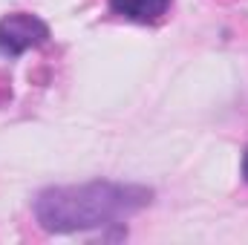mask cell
<instances>
[{"instance_id":"obj_3","label":"cell","mask_w":248,"mask_h":245,"mask_svg":"<svg viewBox=\"0 0 248 245\" xmlns=\"http://www.w3.org/2000/svg\"><path fill=\"white\" fill-rule=\"evenodd\" d=\"M170 0H110V12L136 23H153L168 12Z\"/></svg>"},{"instance_id":"obj_2","label":"cell","mask_w":248,"mask_h":245,"mask_svg":"<svg viewBox=\"0 0 248 245\" xmlns=\"http://www.w3.org/2000/svg\"><path fill=\"white\" fill-rule=\"evenodd\" d=\"M46 41H49V29L35 15L15 12L0 20V55L6 58H17L26 49H35Z\"/></svg>"},{"instance_id":"obj_4","label":"cell","mask_w":248,"mask_h":245,"mask_svg":"<svg viewBox=\"0 0 248 245\" xmlns=\"http://www.w3.org/2000/svg\"><path fill=\"white\" fill-rule=\"evenodd\" d=\"M243 176H246V182H248V147H246V153H243Z\"/></svg>"},{"instance_id":"obj_1","label":"cell","mask_w":248,"mask_h":245,"mask_svg":"<svg viewBox=\"0 0 248 245\" xmlns=\"http://www.w3.org/2000/svg\"><path fill=\"white\" fill-rule=\"evenodd\" d=\"M150 190L141 184L84 182L49 187L35 199V219L49 234H81L122 225L150 205Z\"/></svg>"}]
</instances>
